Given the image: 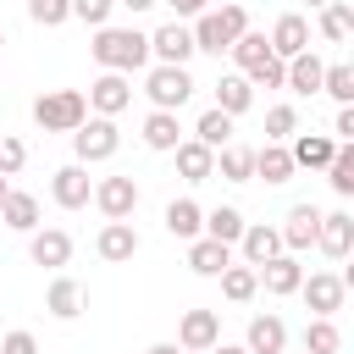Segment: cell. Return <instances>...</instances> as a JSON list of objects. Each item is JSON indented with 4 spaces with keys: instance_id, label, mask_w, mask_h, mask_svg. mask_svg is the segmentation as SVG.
<instances>
[{
    "instance_id": "obj_1",
    "label": "cell",
    "mask_w": 354,
    "mask_h": 354,
    "mask_svg": "<svg viewBox=\"0 0 354 354\" xmlns=\"http://www.w3.org/2000/svg\"><path fill=\"white\" fill-rule=\"evenodd\" d=\"M94 61L105 66V72H122V77H133L144 61H149V33H138V28H94Z\"/></svg>"
},
{
    "instance_id": "obj_2",
    "label": "cell",
    "mask_w": 354,
    "mask_h": 354,
    "mask_svg": "<svg viewBox=\"0 0 354 354\" xmlns=\"http://www.w3.org/2000/svg\"><path fill=\"white\" fill-rule=\"evenodd\" d=\"M33 122H39L44 133H77V127L88 122L83 88H50V94H39V100H33Z\"/></svg>"
},
{
    "instance_id": "obj_3",
    "label": "cell",
    "mask_w": 354,
    "mask_h": 354,
    "mask_svg": "<svg viewBox=\"0 0 354 354\" xmlns=\"http://www.w3.org/2000/svg\"><path fill=\"white\" fill-rule=\"evenodd\" d=\"M72 149H77V166H94V160H111L122 149V127L111 116H88L77 133H72Z\"/></svg>"
},
{
    "instance_id": "obj_4",
    "label": "cell",
    "mask_w": 354,
    "mask_h": 354,
    "mask_svg": "<svg viewBox=\"0 0 354 354\" xmlns=\"http://www.w3.org/2000/svg\"><path fill=\"white\" fill-rule=\"evenodd\" d=\"M144 94H149V105L155 111H183L188 105V94H194V77H188V66H155L149 77H144Z\"/></svg>"
},
{
    "instance_id": "obj_5",
    "label": "cell",
    "mask_w": 354,
    "mask_h": 354,
    "mask_svg": "<svg viewBox=\"0 0 354 354\" xmlns=\"http://www.w3.org/2000/svg\"><path fill=\"white\" fill-rule=\"evenodd\" d=\"M83 100H88V116H111V122H116V116L133 105V83H127L122 72H100Z\"/></svg>"
},
{
    "instance_id": "obj_6",
    "label": "cell",
    "mask_w": 354,
    "mask_h": 354,
    "mask_svg": "<svg viewBox=\"0 0 354 354\" xmlns=\"http://www.w3.org/2000/svg\"><path fill=\"white\" fill-rule=\"evenodd\" d=\"M299 293H304V304H310V315H321V321H332V315L343 310V293H348V282H343L337 271H310V277L299 282Z\"/></svg>"
},
{
    "instance_id": "obj_7",
    "label": "cell",
    "mask_w": 354,
    "mask_h": 354,
    "mask_svg": "<svg viewBox=\"0 0 354 354\" xmlns=\"http://www.w3.org/2000/svg\"><path fill=\"white\" fill-rule=\"evenodd\" d=\"M221 343V315L216 310H183V321H177V348L183 354H205V348H216Z\"/></svg>"
},
{
    "instance_id": "obj_8",
    "label": "cell",
    "mask_w": 354,
    "mask_h": 354,
    "mask_svg": "<svg viewBox=\"0 0 354 354\" xmlns=\"http://www.w3.org/2000/svg\"><path fill=\"white\" fill-rule=\"evenodd\" d=\"M94 205H100L105 221H127L138 210V183L133 177H100L94 183Z\"/></svg>"
},
{
    "instance_id": "obj_9",
    "label": "cell",
    "mask_w": 354,
    "mask_h": 354,
    "mask_svg": "<svg viewBox=\"0 0 354 354\" xmlns=\"http://www.w3.org/2000/svg\"><path fill=\"white\" fill-rule=\"evenodd\" d=\"M50 199L61 205V210H83L88 199H94V183H88V166H61L55 177H50Z\"/></svg>"
},
{
    "instance_id": "obj_10",
    "label": "cell",
    "mask_w": 354,
    "mask_h": 354,
    "mask_svg": "<svg viewBox=\"0 0 354 354\" xmlns=\"http://www.w3.org/2000/svg\"><path fill=\"white\" fill-rule=\"evenodd\" d=\"M149 55H155L160 66H188V55H194V33H188L183 22H166V28L149 33Z\"/></svg>"
},
{
    "instance_id": "obj_11",
    "label": "cell",
    "mask_w": 354,
    "mask_h": 354,
    "mask_svg": "<svg viewBox=\"0 0 354 354\" xmlns=\"http://www.w3.org/2000/svg\"><path fill=\"white\" fill-rule=\"evenodd\" d=\"M28 260L33 266H66L72 260V232H61V227H33L28 232Z\"/></svg>"
},
{
    "instance_id": "obj_12",
    "label": "cell",
    "mask_w": 354,
    "mask_h": 354,
    "mask_svg": "<svg viewBox=\"0 0 354 354\" xmlns=\"http://www.w3.org/2000/svg\"><path fill=\"white\" fill-rule=\"evenodd\" d=\"M271 55L277 61H293V55H304L310 50V22L299 17V11H288V17H277V28H271Z\"/></svg>"
},
{
    "instance_id": "obj_13",
    "label": "cell",
    "mask_w": 354,
    "mask_h": 354,
    "mask_svg": "<svg viewBox=\"0 0 354 354\" xmlns=\"http://www.w3.org/2000/svg\"><path fill=\"white\" fill-rule=\"evenodd\" d=\"M238 249H243V266H266V260H277V254H288L282 249V232L277 227H266V221H249L243 227V238H238Z\"/></svg>"
},
{
    "instance_id": "obj_14",
    "label": "cell",
    "mask_w": 354,
    "mask_h": 354,
    "mask_svg": "<svg viewBox=\"0 0 354 354\" xmlns=\"http://www.w3.org/2000/svg\"><path fill=\"white\" fill-rule=\"evenodd\" d=\"M315 249H321V254H332V260H343V254L354 249V216H348V210L321 216V227H315Z\"/></svg>"
},
{
    "instance_id": "obj_15",
    "label": "cell",
    "mask_w": 354,
    "mask_h": 354,
    "mask_svg": "<svg viewBox=\"0 0 354 354\" xmlns=\"http://www.w3.org/2000/svg\"><path fill=\"white\" fill-rule=\"evenodd\" d=\"M94 249H100V260L122 266V260H133V254H138V227H133V221H105V227H100V238H94Z\"/></svg>"
},
{
    "instance_id": "obj_16",
    "label": "cell",
    "mask_w": 354,
    "mask_h": 354,
    "mask_svg": "<svg viewBox=\"0 0 354 354\" xmlns=\"http://www.w3.org/2000/svg\"><path fill=\"white\" fill-rule=\"evenodd\" d=\"M243 348H249V354H282V348H288V326H282V315H254L249 332H243Z\"/></svg>"
},
{
    "instance_id": "obj_17",
    "label": "cell",
    "mask_w": 354,
    "mask_h": 354,
    "mask_svg": "<svg viewBox=\"0 0 354 354\" xmlns=\"http://www.w3.org/2000/svg\"><path fill=\"white\" fill-rule=\"evenodd\" d=\"M288 155H293V166H310V171H326V160L337 155V144H332L326 133H293V144H288Z\"/></svg>"
},
{
    "instance_id": "obj_18",
    "label": "cell",
    "mask_w": 354,
    "mask_h": 354,
    "mask_svg": "<svg viewBox=\"0 0 354 354\" xmlns=\"http://www.w3.org/2000/svg\"><path fill=\"white\" fill-rule=\"evenodd\" d=\"M171 155H177V171H183V183H205V177H216V149H205L199 138H183Z\"/></svg>"
},
{
    "instance_id": "obj_19",
    "label": "cell",
    "mask_w": 354,
    "mask_h": 354,
    "mask_svg": "<svg viewBox=\"0 0 354 354\" xmlns=\"http://www.w3.org/2000/svg\"><path fill=\"white\" fill-rule=\"evenodd\" d=\"M243 227H249V221H243V210H238V205H216V210H205L199 238H216V243H227V249H232V243L243 238Z\"/></svg>"
},
{
    "instance_id": "obj_20",
    "label": "cell",
    "mask_w": 354,
    "mask_h": 354,
    "mask_svg": "<svg viewBox=\"0 0 354 354\" xmlns=\"http://www.w3.org/2000/svg\"><path fill=\"white\" fill-rule=\"evenodd\" d=\"M315 227H321V210H315V205H293V210H288V227H277V232H282V249H293V254L310 249V243H315Z\"/></svg>"
},
{
    "instance_id": "obj_21",
    "label": "cell",
    "mask_w": 354,
    "mask_h": 354,
    "mask_svg": "<svg viewBox=\"0 0 354 354\" xmlns=\"http://www.w3.org/2000/svg\"><path fill=\"white\" fill-rule=\"evenodd\" d=\"M232 266V249L227 243H216V238H194L188 243V271L194 277H221Z\"/></svg>"
},
{
    "instance_id": "obj_22",
    "label": "cell",
    "mask_w": 354,
    "mask_h": 354,
    "mask_svg": "<svg viewBox=\"0 0 354 354\" xmlns=\"http://www.w3.org/2000/svg\"><path fill=\"white\" fill-rule=\"evenodd\" d=\"M260 282H266V293L288 299V293H299V282H304V266H299L293 254H277V260H266V266H260Z\"/></svg>"
},
{
    "instance_id": "obj_23",
    "label": "cell",
    "mask_w": 354,
    "mask_h": 354,
    "mask_svg": "<svg viewBox=\"0 0 354 354\" xmlns=\"http://www.w3.org/2000/svg\"><path fill=\"white\" fill-rule=\"evenodd\" d=\"M249 105H254V88H249V77H243V72L216 77V111H221V116H243Z\"/></svg>"
},
{
    "instance_id": "obj_24",
    "label": "cell",
    "mask_w": 354,
    "mask_h": 354,
    "mask_svg": "<svg viewBox=\"0 0 354 354\" xmlns=\"http://www.w3.org/2000/svg\"><path fill=\"white\" fill-rule=\"evenodd\" d=\"M44 310H50L55 321H72V315L83 310V282H77V277H55V282L44 288Z\"/></svg>"
},
{
    "instance_id": "obj_25",
    "label": "cell",
    "mask_w": 354,
    "mask_h": 354,
    "mask_svg": "<svg viewBox=\"0 0 354 354\" xmlns=\"http://www.w3.org/2000/svg\"><path fill=\"white\" fill-rule=\"evenodd\" d=\"M321 72H326V61H321L315 50H304V55L288 61V83H282V88H293V94H321Z\"/></svg>"
},
{
    "instance_id": "obj_26",
    "label": "cell",
    "mask_w": 354,
    "mask_h": 354,
    "mask_svg": "<svg viewBox=\"0 0 354 354\" xmlns=\"http://www.w3.org/2000/svg\"><path fill=\"white\" fill-rule=\"evenodd\" d=\"M0 221H6L11 232H33V227H39V199L22 194V188H11V194L0 199Z\"/></svg>"
},
{
    "instance_id": "obj_27",
    "label": "cell",
    "mask_w": 354,
    "mask_h": 354,
    "mask_svg": "<svg viewBox=\"0 0 354 354\" xmlns=\"http://www.w3.org/2000/svg\"><path fill=\"white\" fill-rule=\"evenodd\" d=\"M144 144H149V149H160V155H171V149L183 144L177 116H171V111H149V116H144Z\"/></svg>"
},
{
    "instance_id": "obj_28",
    "label": "cell",
    "mask_w": 354,
    "mask_h": 354,
    "mask_svg": "<svg viewBox=\"0 0 354 354\" xmlns=\"http://www.w3.org/2000/svg\"><path fill=\"white\" fill-rule=\"evenodd\" d=\"M299 166H293V155H288V144H260L254 149V177H266V183H288Z\"/></svg>"
},
{
    "instance_id": "obj_29",
    "label": "cell",
    "mask_w": 354,
    "mask_h": 354,
    "mask_svg": "<svg viewBox=\"0 0 354 354\" xmlns=\"http://www.w3.org/2000/svg\"><path fill=\"white\" fill-rule=\"evenodd\" d=\"M199 227H205V210H199L194 199H171V205H166V232H171V238L194 243V238H199Z\"/></svg>"
},
{
    "instance_id": "obj_30",
    "label": "cell",
    "mask_w": 354,
    "mask_h": 354,
    "mask_svg": "<svg viewBox=\"0 0 354 354\" xmlns=\"http://www.w3.org/2000/svg\"><path fill=\"white\" fill-rule=\"evenodd\" d=\"M188 33H194V50H205V55H221V50H232V33L216 22V11H199Z\"/></svg>"
},
{
    "instance_id": "obj_31",
    "label": "cell",
    "mask_w": 354,
    "mask_h": 354,
    "mask_svg": "<svg viewBox=\"0 0 354 354\" xmlns=\"http://www.w3.org/2000/svg\"><path fill=\"white\" fill-rule=\"evenodd\" d=\"M194 138H199L205 149H227V144H232V116H221V111L210 105V111L194 122Z\"/></svg>"
},
{
    "instance_id": "obj_32",
    "label": "cell",
    "mask_w": 354,
    "mask_h": 354,
    "mask_svg": "<svg viewBox=\"0 0 354 354\" xmlns=\"http://www.w3.org/2000/svg\"><path fill=\"white\" fill-rule=\"evenodd\" d=\"M221 293H227L232 304H249V299L260 293V271H254V266H227V271H221Z\"/></svg>"
},
{
    "instance_id": "obj_33",
    "label": "cell",
    "mask_w": 354,
    "mask_h": 354,
    "mask_svg": "<svg viewBox=\"0 0 354 354\" xmlns=\"http://www.w3.org/2000/svg\"><path fill=\"white\" fill-rule=\"evenodd\" d=\"M216 171H221L227 183H249V177H254V149H243V144H227V149L216 155Z\"/></svg>"
},
{
    "instance_id": "obj_34",
    "label": "cell",
    "mask_w": 354,
    "mask_h": 354,
    "mask_svg": "<svg viewBox=\"0 0 354 354\" xmlns=\"http://www.w3.org/2000/svg\"><path fill=\"white\" fill-rule=\"evenodd\" d=\"M321 33H326L332 44H343V39L354 33V6H348V0H332V6H321Z\"/></svg>"
},
{
    "instance_id": "obj_35",
    "label": "cell",
    "mask_w": 354,
    "mask_h": 354,
    "mask_svg": "<svg viewBox=\"0 0 354 354\" xmlns=\"http://www.w3.org/2000/svg\"><path fill=\"white\" fill-rule=\"evenodd\" d=\"M326 183H332V194H337V199H348V194H354V149H348V144H337V155L326 160Z\"/></svg>"
},
{
    "instance_id": "obj_36",
    "label": "cell",
    "mask_w": 354,
    "mask_h": 354,
    "mask_svg": "<svg viewBox=\"0 0 354 354\" xmlns=\"http://www.w3.org/2000/svg\"><path fill=\"white\" fill-rule=\"evenodd\" d=\"M337 348H343V332H337L332 321L310 315V326H304V354H337Z\"/></svg>"
},
{
    "instance_id": "obj_37",
    "label": "cell",
    "mask_w": 354,
    "mask_h": 354,
    "mask_svg": "<svg viewBox=\"0 0 354 354\" xmlns=\"http://www.w3.org/2000/svg\"><path fill=\"white\" fill-rule=\"evenodd\" d=\"M299 133V111L293 105H271L266 111V144H288Z\"/></svg>"
},
{
    "instance_id": "obj_38",
    "label": "cell",
    "mask_w": 354,
    "mask_h": 354,
    "mask_svg": "<svg viewBox=\"0 0 354 354\" xmlns=\"http://www.w3.org/2000/svg\"><path fill=\"white\" fill-rule=\"evenodd\" d=\"M227 55L249 72V66H260V61L271 55V44H266V33H243V39H232V50H227Z\"/></svg>"
},
{
    "instance_id": "obj_39",
    "label": "cell",
    "mask_w": 354,
    "mask_h": 354,
    "mask_svg": "<svg viewBox=\"0 0 354 354\" xmlns=\"http://www.w3.org/2000/svg\"><path fill=\"white\" fill-rule=\"evenodd\" d=\"M321 88H326L337 105H354V66H343V61L326 66V72H321Z\"/></svg>"
},
{
    "instance_id": "obj_40",
    "label": "cell",
    "mask_w": 354,
    "mask_h": 354,
    "mask_svg": "<svg viewBox=\"0 0 354 354\" xmlns=\"http://www.w3.org/2000/svg\"><path fill=\"white\" fill-rule=\"evenodd\" d=\"M243 77H249V88H282V83H288V61L266 55V61H260V66H249Z\"/></svg>"
},
{
    "instance_id": "obj_41",
    "label": "cell",
    "mask_w": 354,
    "mask_h": 354,
    "mask_svg": "<svg viewBox=\"0 0 354 354\" xmlns=\"http://www.w3.org/2000/svg\"><path fill=\"white\" fill-rule=\"evenodd\" d=\"M66 6H72V17L88 22V28H111V11H116V0H66Z\"/></svg>"
},
{
    "instance_id": "obj_42",
    "label": "cell",
    "mask_w": 354,
    "mask_h": 354,
    "mask_svg": "<svg viewBox=\"0 0 354 354\" xmlns=\"http://www.w3.org/2000/svg\"><path fill=\"white\" fill-rule=\"evenodd\" d=\"M28 17H33L39 28H61V22L72 17V6H66V0H28Z\"/></svg>"
},
{
    "instance_id": "obj_43",
    "label": "cell",
    "mask_w": 354,
    "mask_h": 354,
    "mask_svg": "<svg viewBox=\"0 0 354 354\" xmlns=\"http://www.w3.org/2000/svg\"><path fill=\"white\" fill-rule=\"evenodd\" d=\"M22 166H28V144L11 138V133H0V177H17Z\"/></svg>"
},
{
    "instance_id": "obj_44",
    "label": "cell",
    "mask_w": 354,
    "mask_h": 354,
    "mask_svg": "<svg viewBox=\"0 0 354 354\" xmlns=\"http://www.w3.org/2000/svg\"><path fill=\"white\" fill-rule=\"evenodd\" d=\"M216 22H221L232 39H243V33H249V11H243V6H221V11H216Z\"/></svg>"
},
{
    "instance_id": "obj_45",
    "label": "cell",
    "mask_w": 354,
    "mask_h": 354,
    "mask_svg": "<svg viewBox=\"0 0 354 354\" xmlns=\"http://www.w3.org/2000/svg\"><path fill=\"white\" fill-rule=\"evenodd\" d=\"M332 144H348L354 138V105H337V116H332V133H326Z\"/></svg>"
},
{
    "instance_id": "obj_46",
    "label": "cell",
    "mask_w": 354,
    "mask_h": 354,
    "mask_svg": "<svg viewBox=\"0 0 354 354\" xmlns=\"http://www.w3.org/2000/svg\"><path fill=\"white\" fill-rule=\"evenodd\" d=\"M0 354H39V343H33V332H22V326H17V332H6V337H0Z\"/></svg>"
},
{
    "instance_id": "obj_47",
    "label": "cell",
    "mask_w": 354,
    "mask_h": 354,
    "mask_svg": "<svg viewBox=\"0 0 354 354\" xmlns=\"http://www.w3.org/2000/svg\"><path fill=\"white\" fill-rule=\"evenodd\" d=\"M171 11H177V17H199V11H205V0H171Z\"/></svg>"
},
{
    "instance_id": "obj_48",
    "label": "cell",
    "mask_w": 354,
    "mask_h": 354,
    "mask_svg": "<svg viewBox=\"0 0 354 354\" xmlns=\"http://www.w3.org/2000/svg\"><path fill=\"white\" fill-rule=\"evenodd\" d=\"M205 354H249L243 343H216V348H205Z\"/></svg>"
},
{
    "instance_id": "obj_49",
    "label": "cell",
    "mask_w": 354,
    "mask_h": 354,
    "mask_svg": "<svg viewBox=\"0 0 354 354\" xmlns=\"http://www.w3.org/2000/svg\"><path fill=\"white\" fill-rule=\"evenodd\" d=\"M116 6H127V11H149V6H160V0H116Z\"/></svg>"
},
{
    "instance_id": "obj_50",
    "label": "cell",
    "mask_w": 354,
    "mask_h": 354,
    "mask_svg": "<svg viewBox=\"0 0 354 354\" xmlns=\"http://www.w3.org/2000/svg\"><path fill=\"white\" fill-rule=\"evenodd\" d=\"M144 354H183V348H177V343H149Z\"/></svg>"
},
{
    "instance_id": "obj_51",
    "label": "cell",
    "mask_w": 354,
    "mask_h": 354,
    "mask_svg": "<svg viewBox=\"0 0 354 354\" xmlns=\"http://www.w3.org/2000/svg\"><path fill=\"white\" fill-rule=\"evenodd\" d=\"M6 194H11V183H6V177H0V199H6Z\"/></svg>"
},
{
    "instance_id": "obj_52",
    "label": "cell",
    "mask_w": 354,
    "mask_h": 354,
    "mask_svg": "<svg viewBox=\"0 0 354 354\" xmlns=\"http://www.w3.org/2000/svg\"><path fill=\"white\" fill-rule=\"evenodd\" d=\"M310 6H315V11H321V6H332V0H310Z\"/></svg>"
},
{
    "instance_id": "obj_53",
    "label": "cell",
    "mask_w": 354,
    "mask_h": 354,
    "mask_svg": "<svg viewBox=\"0 0 354 354\" xmlns=\"http://www.w3.org/2000/svg\"><path fill=\"white\" fill-rule=\"evenodd\" d=\"M0 50H6V28H0Z\"/></svg>"
},
{
    "instance_id": "obj_54",
    "label": "cell",
    "mask_w": 354,
    "mask_h": 354,
    "mask_svg": "<svg viewBox=\"0 0 354 354\" xmlns=\"http://www.w3.org/2000/svg\"><path fill=\"white\" fill-rule=\"evenodd\" d=\"M282 354H288V348H282Z\"/></svg>"
}]
</instances>
